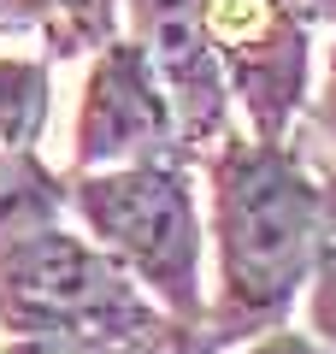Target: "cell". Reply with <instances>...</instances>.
<instances>
[{"instance_id":"15","label":"cell","mask_w":336,"mask_h":354,"mask_svg":"<svg viewBox=\"0 0 336 354\" xmlns=\"http://www.w3.org/2000/svg\"><path fill=\"white\" fill-rule=\"evenodd\" d=\"M307 12H312V24H319V18H330V24H336V0H307Z\"/></svg>"},{"instance_id":"7","label":"cell","mask_w":336,"mask_h":354,"mask_svg":"<svg viewBox=\"0 0 336 354\" xmlns=\"http://www.w3.org/2000/svg\"><path fill=\"white\" fill-rule=\"evenodd\" d=\"M65 213H71V177L48 171L41 153L0 148V254L65 225Z\"/></svg>"},{"instance_id":"6","label":"cell","mask_w":336,"mask_h":354,"mask_svg":"<svg viewBox=\"0 0 336 354\" xmlns=\"http://www.w3.org/2000/svg\"><path fill=\"white\" fill-rule=\"evenodd\" d=\"M124 36L160 71L189 160H207L230 136V88L207 41V0H124Z\"/></svg>"},{"instance_id":"13","label":"cell","mask_w":336,"mask_h":354,"mask_svg":"<svg viewBox=\"0 0 336 354\" xmlns=\"http://www.w3.org/2000/svg\"><path fill=\"white\" fill-rule=\"evenodd\" d=\"M312 124L324 130V136H336V41L324 48V83H319V95H312Z\"/></svg>"},{"instance_id":"5","label":"cell","mask_w":336,"mask_h":354,"mask_svg":"<svg viewBox=\"0 0 336 354\" xmlns=\"http://www.w3.org/2000/svg\"><path fill=\"white\" fill-rule=\"evenodd\" d=\"M160 160L195 165L160 71L130 36H118L88 59L71 124V171H118V165H160Z\"/></svg>"},{"instance_id":"4","label":"cell","mask_w":336,"mask_h":354,"mask_svg":"<svg viewBox=\"0 0 336 354\" xmlns=\"http://www.w3.org/2000/svg\"><path fill=\"white\" fill-rule=\"evenodd\" d=\"M207 41L248 136L289 142L312 95V12L307 0H207Z\"/></svg>"},{"instance_id":"14","label":"cell","mask_w":336,"mask_h":354,"mask_svg":"<svg viewBox=\"0 0 336 354\" xmlns=\"http://www.w3.org/2000/svg\"><path fill=\"white\" fill-rule=\"evenodd\" d=\"M242 354H330V348H324V342H312L307 330H272V337L248 342Z\"/></svg>"},{"instance_id":"9","label":"cell","mask_w":336,"mask_h":354,"mask_svg":"<svg viewBox=\"0 0 336 354\" xmlns=\"http://www.w3.org/2000/svg\"><path fill=\"white\" fill-rule=\"evenodd\" d=\"M124 0H53V24L41 36L48 59H95L106 41H118Z\"/></svg>"},{"instance_id":"11","label":"cell","mask_w":336,"mask_h":354,"mask_svg":"<svg viewBox=\"0 0 336 354\" xmlns=\"http://www.w3.org/2000/svg\"><path fill=\"white\" fill-rule=\"evenodd\" d=\"M0 354H189L183 342H0Z\"/></svg>"},{"instance_id":"12","label":"cell","mask_w":336,"mask_h":354,"mask_svg":"<svg viewBox=\"0 0 336 354\" xmlns=\"http://www.w3.org/2000/svg\"><path fill=\"white\" fill-rule=\"evenodd\" d=\"M53 0H0V36H48Z\"/></svg>"},{"instance_id":"8","label":"cell","mask_w":336,"mask_h":354,"mask_svg":"<svg viewBox=\"0 0 336 354\" xmlns=\"http://www.w3.org/2000/svg\"><path fill=\"white\" fill-rule=\"evenodd\" d=\"M48 53H0V148L36 153L53 106V77Z\"/></svg>"},{"instance_id":"10","label":"cell","mask_w":336,"mask_h":354,"mask_svg":"<svg viewBox=\"0 0 336 354\" xmlns=\"http://www.w3.org/2000/svg\"><path fill=\"white\" fill-rule=\"evenodd\" d=\"M324 177V225H319V254H312V283H307V337L336 354V171Z\"/></svg>"},{"instance_id":"2","label":"cell","mask_w":336,"mask_h":354,"mask_svg":"<svg viewBox=\"0 0 336 354\" xmlns=\"http://www.w3.org/2000/svg\"><path fill=\"white\" fill-rule=\"evenodd\" d=\"M71 213L100 254L165 307L171 325L189 337L207 319V218H200L195 171L177 160L118 165V171H65Z\"/></svg>"},{"instance_id":"1","label":"cell","mask_w":336,"mask_h":354,"mask_svg":"<svg viewBox=\"0 0 336 354\" xmlns=\"http://www.w3.org/2000/svg\"><path fill=\"white\" fill-rule=\"evenodd\" d=\"M212 189V301L189 354H230L289 330L324 225V177L295 142H260L230 130L207 153Z\"/></svg>"},{"instance_id":"3","label":"cell","mask_w":336,"mask_h":354,"mask_svg":"<svg viewBox=\"0 0 336 354\" xmlns=\"http://www.w3.org/2000/svg\"><path fill=\"white\" fill-rule=\"evenodd\" d=\"M0 337L6 342H183L189 330L100 254L88 236L53 225L0 254Z\"/></svg>"}]
</instances>
